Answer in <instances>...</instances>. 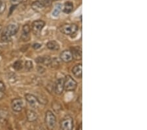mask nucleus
<instances>
[{
	"label": "nucleus",
	"instance_id": "f257e3e1",
	"mask_svg": "<svg viewBox=\"0 0 147 130\" xmlns=\"http://www.w3.org/2000/svg\"><path fill=\"white\" fill-rule=\"evenodd\" d=\"M19 29V26L16 24H11L4 29L1 36V40L3 42H8L11 40V37L16 34Z\"/></svg>",
	"mask_w": 147,
	"mask_h": 130
},
{
	"label": "nucleus",
	"instance_id": "f03ea898",
	"mask_svg": "<svg viewBox=\"0 0 147 130\" xmlns=\"http://www.w3.org/2000/svg\"><path fill=\"white\" fill-rule=\"evenodd\" d=\"M77 83L71 76L68 75L66 76L64 80V89L67 91H74L77 88Z\"/></svg>",
	"mask_w": 147,
	"mask_h": 130
},
{
	"label": "nucleus",
	"instance_id": "7ed1b4c3",
	"mask_svg": "<svg viewBox=\"0 0 147 130\" xmlns=\"http://www.w3.org/2000/svg\"><path fill=\"white\" fill-rule=\"evenodd\" d=\"M78 26L75 24H64L60 28V31L66 35H73L78 30Z\"/></svg>",
	"mask_w": 147,
	"mask_h": 130
},
{
	"label": "nucleus",
	"instance_id": "20e7f679",
	"mask_svg": "<svg viewBox=\"0 0 147 130\" xmlns=\"http://www.w3.org/2000/svg\"><path fill=\"white\" fill-rule=\"evenodd\" d=\"M56 120L55 115L51 111H48L46 113L45 116V123L46 126L49 129H54L56 125Z\"/></svg>",
	"mask_w": 147,
	"mask_h": 130
},
{
	"label": "nucleus",
	"instance_id": "39448f33",
	"mask_svg": "<svg viewBox=\"0 0 147 130\" xmlns=\"http://www.w3.org/2000/svg\"><path fill=\"white\" fill-rule=\"evenodd\" d=\"M60 128L64 130H71L73 128V119L70 116H66L60 122Z\"/></svg>",
	"mask_w": 147,
	"mask_h": 130
},
{
	"label": "nucleus",
	"instance_id": "423d86ee",
	"mask_svg": "<svg viewBox=\"0 0 147 130\" xmlns=\"http://www.w3.org/2000/svg\"><path fill=\"white\" fill-rule=\"evenodd\" d=\"M45 25V22L41 20L35 21L32 23V30L35 34H39L41 32L42 29L44 28Z\"/></svg>",
	"mask_w": 147,
	"mask_h": 130
},
{
	"label": "nucleus",
	"instance_id": "0eeeda50",
	"mask_svg": "<svg viewBox=\"0 0 147 130\" xmlns=\"http://www.w3.org/2000/svg\"><path fill=\"white\" fill-rule=\"evenodd\" d=\"M11 107L15 112L19 113L21 112L23 109V101L20 98L14 99L11 102Z\"/></svg>",
	"mask_w": 147,
	"mask_h": 130
},
{
	"label": "nucleus",
	"instance_id": "6e6552de",
	"mask_svg": "<svg viewBox=\"0 0 147 130\" xmlns=\"http://www.w3.org/2000/svg\"><path fill=\"white\" fill-rule=\"evenodd\" d=\"M55 92L58 95H60L64 89V80L63 78H59L57 80L54 86Z\"/></svg>",
	"mask_w": 147,
	"mask_h": 130
},
{
	"label": "nucleus",
	"instance_id": "1a4fd4ad",
	"mask_svg": "<svg viewBox=\"0 0 147 130\" xmlns=\"http://www.w3.org/2000/svg\"><path fill=\"white\" fill-rule=\"evenodd\" d=\"M25 99H26V100L27 101L29 104H30L31 106H32V107H37V105L39 103L38 99H37V98L35 97V96L32 95V94H30V93L26 94Z\"/></svg>",
	"mask_w": 147,
	"mask_h": 130
},
{
	"label": "nucleus",
	"instance_id": "9d476101",
	"mask_svg": "<svg viewBox=\"0 0 147 130\" xmlns=\"http://www.w3.org/2000/svg\"><path fill=\"white\" fill-rule=\"evenodd\" d=\"M60 59L62 61L65 62H70L73 60L72 54H71V51L69 50H65L62 51L60 54Z\"/></svg>",
	"mask_w": 147,
	"mask_h": 130
},
{
	"label": "nucleus",
	"instance_id": "9b49d317",
	"mask_svg": "<svg viewBox=\"0 0 147 130\" xmlns=\"http://www.w3.org/2000/svg\"><path fill=\"white\" fill-rule=\"evenodd\" d=\"M71 53L72 54L73 59L75 60H81L82 59V50L81 49L77 47V48H72L71 49Z\"/></svg>",
	"mask_w": 147,
	"mask_h": 130
},
{
	"label": "nucleus",
	"instance_id": "f8f14e48",
	"mask_svg": "<svg viewBox=\"0 0 147 130\" xmlns=\"http://www.w3.org/2000/svg\"><path fill=\"white\" fill-rule=\"evenodd\" d=\"M72 72L75 77L81 78L82 76V64H78L73 67Z\"/></svg>",
	"mask_w": 147,
	"mask_h": 130
},
{
	"label": "nucleus",
	"instance_id": "ddd939ff",
	"mask_svg": "<svg viewBox=\"0 0 147 130\" xmlns=\"http://www.w3.org/2000/svg\"><path fill=\"white\" fill-rule=\"evenodd\" d=\"M26 117H27L28 122H33L37 120L38 116H37V114L35 112L32 111V110H28L26 112Z\"/></svg>",
	"mask_w": 147,
	"mask_h": 130
},
{
	"label": "nucleus",
	"instance_id": "4468645a",
	"mask_svg": "<svg viewBox=\"0 0 147 130\" xmlns=\"http://www.w3.org/2000/svg\"><path fill=\"white\" fill-rule=\"evenodd\" d=\"M31 6H32V8L35 11H41L44 7V5L43 2H42V1H39V0L33 1Z\"/></svg>",
	"mask_w": 147,
	"mask_h": 130
},
{
	"label": "nucleus",
	"instance_id": "2eb2a0df",
	"mask_svg": "<svg viewBox=\"0 0 147 130\" xmlns=\"http://www.w3.org/2000/svg\"><path fill=\"white\" fill-rule=\"evenodd\" d=\"M73 10V3H71L70 1L66 2L63 8L64 13H66V14H70V13L72 12Z\"/></svg>",
	"mask_w": 147,
	"mask_h": 130
},
{
	"label": "nucleus",
	"instance_id": "dca6fc26",
	"mask_svg": "<svg viewBox=\"0 0 147 130\" xmlns=\"http://www.w3.org/2000/svg\"><path fill=\"white\" fill-rule=\"evenodd\" d=\"M48 49L52 51H58L60 49V45L56 41H50L46 44Z\"/></svg>",
	"mask_w": 147,
	"mask_h": 130
},
{
	"label": "nucleus",
	"instance_id": "f3484780",
	"mask_svg": "<svg viewBox=\"0 0 147 130\" xmlns=\"http://www.w3.org/2000/svg\"><path fill=\"white\" fill-rule=\"evenodd\" d=\"M62 5L60 3L57 4V5L55 6L54 11H53L52 15L54 17H58L60 13V12L62 11Z\"/></svg>",
	"mask_w": 147,
	"mask_h": 130
},
{
	"label": "nucleus",
	"instance_id": "a211bd4d",
	"mask_svg": "<svg viewBox=\"0 0 147 130\" xmlns=\"http://www.w3.org/2000/svg\"><path fill=\"white\" fill-rule=\"evenodd\" d=\"M31 28L28 24H25L22 27V36H28L30 33Z\"/></svg>",
	"mask_w": 147,
	"mask_h": 130
},
{
	"label": "nucleus",
	"instance_id": "6ab92c4d",
	"mask_svg": "<svg viewBox=\"0 0 147 130\" xmlns=\"http://www.w3.org/2000/svg\"><path fill=\"white\" fill-rule=\"evenodd\" d=\"M23 64H22V62L21 60H17L13 64V68L16 70H21L22 68Z\"/></svg>",
	"mask_w": 147,
	"mask_h": 130
},
{
	"label": "nucleus",
	"instance_id": "aec40b11",
	"mask_svg": "<svg viewBox=\"0 0 147 130\" xmlns=\"http://www.w3.org/2000/svg\"><path fill=\"white\" fill-rule=\"evenodd\" d=\"M33 68V63L30 60H27L25 63V69L26 70L30 71Z\"/></svg>",
	"mask_w": 147,
	"mask_h": 130
},
{
	"label": "nucleus",
	"instance_id": "412c9836",
	"mask_svg": "<svg viewBox=\"0 0 147 130\" xmlns=\"http://www.w3.org/2000/svg\"><path fill=\"white\" fill-rule=\"evenodd\" d=\"M6 4L3 0H0V14H2L5 10Z\"/></svg>",
	"mask_w": 147,
	"mask_h": 130
},
{
	"label": "nucleus",
	"instance_id": "4be33fe9",
	"mask_svg": "<svg viewBox=\"0 0 147 130\" xmlns=\"http://www.w3.org/2000/svg\"><path fill=\"white\" fill-rule=\"evenodd\" d=\"M23 0H11V3L12 4V6L16 7L20 3H22Z\"/></svg>",
	"mask_w": 147,
	"mask_h": 130
},
{
	"label": "nucleus",
	"instance_id": "5701e85b",
	"mask_svg": "<svg viewBox=\"0 0 147 130\" xmlns=\"http://www.w3.org/2000/svg\"><path fill=\"white\" fill-rule=\"evenodd\" d=\"M41 1L44 5V7H48L50 5L51 2H52V0H41Z\"/></svg>",
	"mask_w": 147,
	"mask_h": 130
},
{
	"label": "nucleus",
	"instance_id": "b1692460",
	"mask_svg": "<svg viewBox=\"0 0 147 130\" xmlns=\"http://www.w3.org/2000/svg\"><path fill=\"white\" fill-rule=\"evenodd\" d=\"M5 89V86L3 82L0 81V90L1 91H4Z\"/></svg>",
	"mask_w": 147,
	"mask_h": 130
},
{
	"label": "nucleus",
	"instance_id": "393cba45",
	"mask_svg": "<svg viewBox=\"0 0 147 130\" xmlns=\"http://www.w3.org/2000/svg\"><path fill=\"white\" fill-rule=\"evenodd\" d=\"M41 47V45L39 44H34L33 45V49H39Z\"/></svg>",
	"mask_w": 147,
	"mask_h": 130
},
{
	"label": "nucleus",
	"instance_id": "a878e982",
	"mask_svg": "<svg viewBox=\"0 0 147 130\" xmlns=\"http://www.w3.org/2000/svg\"><path fill=\"white\" fill-rule=\"evenodd\" d=\"M4 95H5V93H4V91L0 90V100L2 99L4 97Z\"/></svg>",
	"mask_w": 147,
	"mask_h": 130
},
{
	"label": "nucleus",
	"instance_id": "bb28decb",
	"mask_svg": "<svg viewBox=\"0 0 147 130\" xmlns=\"http://www.w3.org/2000/svg\"><path fill=\"white\" fill-rule=\"evenodd\" d=\"M1 28H2V26L0 25V32H1Z\"/></svg>",
	"mask_w": 147,
	"mask_h": 130
}]
</instances>
